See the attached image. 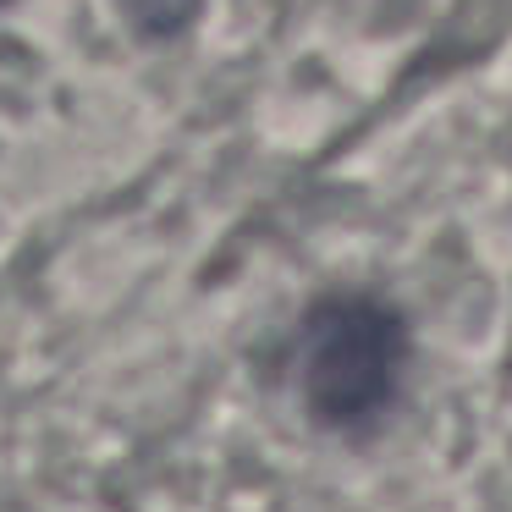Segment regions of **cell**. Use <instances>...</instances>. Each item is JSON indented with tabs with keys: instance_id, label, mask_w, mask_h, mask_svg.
<instances>
[{
	"instance_id": "cell-1",
	"label": "cell",
	"mask_w": 512,
	"mask_h": 512,
	"mask_svg": "<svg viewBox=\"0 0 512 512\" xmlns=\"http://www.w3.org/2000/svg\"><path fill=\"white\" fill-rule=\"evenodd\" d=\"M408 364V325L380 298H325L303 325L298 380L314 424L336 435L375 430L380 413L397 402Z\"/></svg>"
},
{
	"instance_id": "cell-2",
	"label": "cell",
	"mask_w": 512,
	"mask_h": 512,
	"mask_svg": "<svg viewBox=\"0 0 512 512\" xmlns=\"http://www.w3.org/2000/svg\"><path fill=\"white\" fill-rule=\"evenodd\" d=\"M0 6H6V0H0Z\"/></svg>"
}]
</instances>
